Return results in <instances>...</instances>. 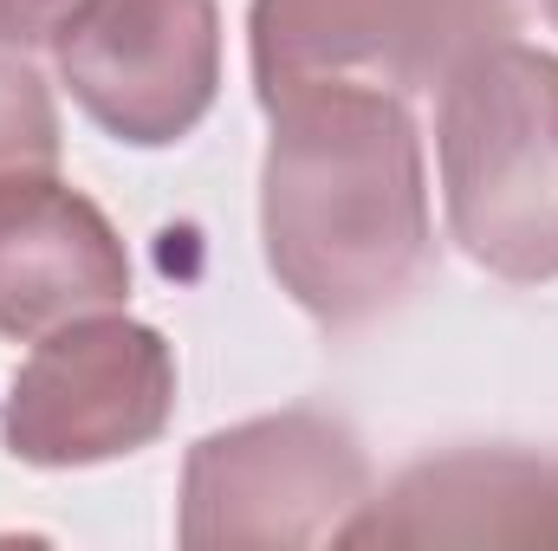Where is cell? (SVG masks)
I'll list each match as a JSON object with an SVG mask.
<instances>
[{
  "mask_svg": "<svg viewBox=\"0 0 558 551\" xmlns=\"http://www.w3.org/2000/svg\"><path fill=\"white\" fill-rule=\"evenodd\" d=\"M267 118L260 241L279 292L338 331L384 318L435 260L410 105L371 85H312Z\"/></svg>",
  "mask_w": 558,
  "mask_h": 551,
  "instance_id": "cell-1",
  "label": "cell"
},
{
  "mask_svg": "<svg viewBox=\"0 0 558 551\" xmlns=\"http://www.w3.org/2000/svg\"><path fill=\"white\" fill-rule=\"evenodd\" d=\"M441 208L461 254L513 285L558 279V52L494 39L441 78Z\"/></svg>",
  "mask_w": 558,
  "mask_h": 551,
  "instance_id": "cell-2",
  "label": "cell"
},
{
  "mask_svg": "<svg viewBox=\"0 0 558 551\" xmlns=\"http://www.w3.org/2000/svg\"><path fill=\"white\" fill-rule=\"evenodd\" d=\"M371 500V461L344 421L318 409L215 428L182 461L175 539L215 546H344Z\"/></svg>",
  "mask_w": 558,
  "mask_h": 551,
  "instance_id": "cell-3",
  "label": "cell"
},
{
  "mask_svg": "<svg viewBox=\"0 0 558 551\" xmlns=\"http://www.w3.org/2000/svg\"><path fill=\"white\" fill-rule=\"evenodd\" d=\"M520 0H254L247 52L260 111L312 85L416 98L468 52L513 39Z\"/></svg>",
  "mask_w": 558,
  "mask_h": 551,
  "instance_id": "cell-4",
  "label": "cell"
},
{
  "mask_svg": "<svg viewBox=\"0 0 558 551\" xmlns=\"http://www.w3.org/2000/svg\"><path fill=\"white\" fill-rule=\"evenodd\" d=\"M175 415V351L124 311L72 318L33 338L13 370L0 434L26 467H98L149 448Z\"/></svg>",
  "mask_w": 558,
  "mask_h": 551,
  "instance_id": "cell-5",
  "label": "cell"
},
{
  "mask_svg": "<svg viewBox=\"0 0 558 551\" xmlns=\"http://www.w3.org/2000/svg\"><path fill=\"white\" fill-rule=\"evenodd\" d=\"M72 105L131 149L182 143L221 91L215 0H92L52 46Z\"/></svg>",
  "mask_w": 558,
  "mask_h": 551,
  "instance_id": "cell-6",
  "label": "cell"
},
{
  "mask_svg": "<svg viewBox=\"0 0 558 551\" xmlns=\"http://www.w3.org/2000/svg\"><path fill=\"white\" fill-rule=\"evenodd\" d=\"M124 298L131 254L85 188L59 169L0 182V338L33 344L72 318L124 311Z\"/></svg>",
  "mask_w": 558,
  "mask_h": 551,
  "instance_id": "cell-7",
  "label": "cell"
},
{
  "mask_svg": "<svg viewBox=\"0 0 558 551\" xmlns=\"http://www.w3.org/2000/svg\"><path fill=\"white\" fill-rule=\"evenodd\" d=\"M344 546H558V461L461 448L371 493Z\"/></svg>",
  "mask_w": 558,
  "mask_h": 551,
  "instance_id": "cell-8",
  "label": "cell"
},
{
  "mask_svg": "<svg viewBox=\"0 0 558 551\" xmlns=\"http://www.w3.org/2000/svg\"><path fill=\"white\" fill-rule=\"evenodd\" d=\"M59 105L52 85L26 65V52L0 46V182L59 169Z\"/></svg>",
  "mask_w": 558,
  "mask_h": 551,
  "instance_id": "cell-9",
  "label": "cell"
},
{
  "mask_svg": "<svg viewBox=\"0 0 558 551\" xmlns=\"http://www.w3.org/2000/svg\"><path fill=\"white\" fill-rule=\"evenodd\" d=\"M85 7L92 0H0V46H13V52L59 46Z\"/></svg>",
  "mask_w": 558,
  "mask_h": 551,
  "instance_id": "cell-10",
  "label": "cell"
},
{
  "mask_svg": "<svg viewBox=\"0 0 558 551\" xmlns=\"http://www.w3.org/2000/svg\"><path fill=\"white\" fill-rule=\"evenodd\" d=\"M546 20H553V26H558V0H546Z\"/></svg>",
  "mask_w": 558,
  "mask_h": 551,
  "instance_id": "cell-11",
  "label": "cell"
}]
</instances>
